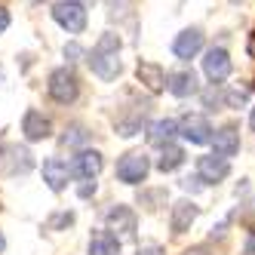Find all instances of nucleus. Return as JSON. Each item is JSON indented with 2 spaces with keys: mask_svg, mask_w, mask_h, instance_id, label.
Listing matches in <instances>:
<instances>
[{
  "mask_svg": "<svg viewBox=\"0 0 255 255\" xmlns=\"http://www.w3.org/2000/svg\"><path fill=\"white\" fill-rule=\"evenodd\" d=\"M86 62L93 68V74L102 77V80H117L120 71H123V62H120V37L111 31H105L99 43L93 46V52H86Z\"/></svg>",
  "mask_w": 255,
  "mask_h": 255,
  "instance_id": "1",
  "label": "nucleus"
},
{
  "mask_svg": "<svg viewBox=\"0 0 255 255\" xmlns=\"http://www.w3.org/2000/svg\"><path fill=\"white\" fill-rule=\"evenodd\" d=\"M46 93L56 105H74L77 96H80V80L74 74L71 65H62L49 74V83H46Z\"/></svg>",
  "mask_w": 255,
  "mask_h": 255,
  "instance_id": "2",
  "label": "nucleus"
},
{
  "mask_svg": "<svg viewBox=\"0 0 255 255\" xmlns=\"http://www.w3.org/2000/svg\"><path fill=\"white\" fill-rule=\"evenodd\" d=\"M151 172V160L144 151H129L117 160V178L123 185H141Z\"/></svg>",
  "mask_w": 255,
  "mask_h": 255,
  "instance_id": "3",
  "label": "nucleus"
},
{
  "mask_svg": "<svg viewBox=\"0 0 255 255\" xmlns=\"http://www.w3.org/2000/svg\"><path fill=\"white\" fill-rule=\"evenodd\" d=\"M52 19L68 34H83L86 31V6L80 0H59V3L52 6Z\"/></svg>",
  "mask_w": 255,
  "mask_h": 255,
  "instance_id": "4",
  "label": "nucleus"
},
{
  "mask_svg": "<svg viewBox=\"0 0 255 255\" xmlns=\"http://www.w3.org/2000/svg\"><path fill=\"white\" fill-rule=\"evenodd\" d=\"M231 71H234V62H231V56H228L225 46H212V49H206V56H203V74H206L215 86L222 83V80H228Z\"/></svg>",
  "mask_w": 255,
  "mask_h": 255,
  "instance_id": "5",
  "label": "nucleus"
},
{
  "mask_svg": "<svg viewBox=\"0 0 255 255\" xmlns=\"http://www.w3.org/2000/svg\"><path fill=\"white\" fill-rule=\"evenodd\" d=\"M178 135L191 141V144H209L212 138V126L203 114H185L178 120Z\"/></svg>",
  "mask_w": 255,
  "mask_h": 255,
  "instance_id": "6",
  "label": "nucleus"
},
{
  "mask_svg": "<svg viewBox=\"0 0 255 255\" xmlns=\"http://www.w3.org/2000/svg\"><path fill=\"white\" fill-rule=\"evenodd\" d=\"M31 166H34V160H31L28 148L6 144V148L0 151V172H3V175H25Z\"/></svg>",
  "mask_w": 255,
  "mask_h": 255,
  "instance_id": "7",
  "label": "nucleus"
},
{
  "mask_svg": "<svg viewBox=\"0 0 255 255\" xmlns=\"http://www.w3.org/2000/svg\"><path fill=\"white\" fill-rule=\"evenodd\" d=\"M200 52H203V31H200V28H185V31H181L178 37L172 40V56L181 59V62L197 59Z\"/></svg>",
  "mask_w": 255,
  "mask_h": 255,
  "instance_id": "8",
  "label": "nucleus"
},
{
  "mask_svg": "<svg viewBox=\"0 0 255 255\" xmlns=\"http://www.w3.org/2000/svg\"><path fill=\"white\" fill-rule=\"evenodd\" d=\"M231 175V163L215 157V154H206L197 160V178L203 181V185H218V181H225Z\"/></svg>",
  "mask_w": 255,
  "mask_h": 255,
  "instance_id": "9",
  "label": "nucleus"
},
{
  "mask_svg": "<svg viewBox=\"0 0 255 255\" xmlns=\"http://www.w3.org/2000/svg\"><path fill=\"white\" fill-rule=\"evenodd\" d=\"M212 154L215 157H222V160H231V157H237V151H240V129H237L234 123H228V126H222L212 138Z\"/></svg>",
  "mask_w": 255,
  "mask_h": 255,
  "instance_id": "10",
  "label": "nucleus"
},
{
  "mask_svg": "<svg viewBox=\"0 0 255 255\" xmlns=\"http://www.w3.org/2000/svg\"><path fill=\"white\" fill-rule=\"evenodd\" d=\"M43 181L49 185V191H56V194H62L65 188H68V178H71V166L62 160V157H46L43 160Z\"/></svg>",
  "mask_w": 255,
  "mask_h": 255,
  "instance_id": "11",
  "label": "nucleus"
},
{
  "mask_svg": "<svg viewBox=\"0 0 255 255\" xmlns=\"http://www.w3.org/2000/svg\"><path fill=\"white\" fill-rule=\"evenodd\" d=\"M22 135H25L28 141H43V138H49V135H52L49 117H43L37 108H28L25 117H22Z\"/></svg>",
  "mask_w": 255,
  "mask_h": 255,
  "instance_id": "12",
  "label": "nucleus"
},
{
  "mask_svg": "<svg viewBox=\"0 0 255 255\" xmlns=\"http://www.w3.org/2000/svg\"><path fill=\"white\" fill-rule=\"evenodd\" d=\"M197 215H200V206L194 203V200H178V203H172V212H169V228H172V234L191 231V225L197 222Z\"/></svg>",
  "mask_w": 255,
  "mask_h": 255,
  "instance_id": "13",
  "label": "nucleus"
},
{
  "mask_svg": "<svg viewBox=\"0 0 255 255\" xmlns=\"http://www.w3.org/2000/svg\"><path fill=\"white\" fill-rule=\"evenodd\" d=\"M102 166H105V160H102L99 151H80L74 160H71V175H77L80 181L83 178H96L102 172Z\"/></svg>",
  "mask_w": 255,
  "mask_h": 255,
  "instance_id": "14",
  "label": "nucleus"
},
{
  "mask_svg": "<svg viewBox=\"0 0 255 255\" xmlns=\"http://www.w3.org/2000/svg\"><path fill=\"white\" fill-rule=\"evenodd\" d=\"M105 222H108V231L114 237H117V231H120V237H135V212L129 206H114Z\"/></svg>",
  "mask_w": 255,
  "mask_h": 255,
  "instance_id": "15",
  "label": "nucleus"
},
{
  "mask_svg": "<svg viewBox=\"0 0 255 255\" xmlns=\"http://www.w3.org/2000/svg\"><path fill=\"white\" fill-rule=\"evenodd\" d=\"M135 74H138V80L144 83V89H148V93H154V96L166 89V71H163L160 65H154V62H138Z\"/></svg>",
  "mask_w": 255,
  "mask_h": 255,
  "instance_id": "16",
  "label": "nucleus"
},
{
  "mask_svg": "<svg viewBox=\"0 0 255 255\" xmlns=\"http://www.w3.org/2000/svg\"><path fill=\"white\" fill-rule=\"evenodd\" d=\"M166 89L175 96V99H188L194 93H200V86H197V74L194 71H175V74L166 77Z\"/></svg>",
  "mask_w": 255,
  "mask_h": 255,
  "instance_id": "17",
  "label": "nucleus"
},
{
  "mask_svg": "<svg viewBox=\"0 0 255 255\" xmlns=\"http://www.w3.org/2000/svg\"><path fill=\"white\" fill-rule=\"evenodd\" d=\"M178 135V123L172 117H163L157 123H151V129H148V141L157 144V148H163V144H172V138Z\"/></svg>",
  "mask_w": 255,
  "mask_h": 255,
  "instance_id": "18",
  "label": "nucleus"
},
{
  "mask_svg": "<svg viewBox=\"0 0 255 255\" xmlns=\"http://www.w3.org/2000/svg\"><path fill=\"white\" fill-rule=\"evenodd\" d=\"M120 252V237L111 231H96L89 237V255H117Z\"/></svg>",
  "mask_w": 255,
  "mask_h": 255,
  "instance_id": "19",
  "label": "nucleus"
},
{
  "mask_svg": "<svg viewBox=\"0 0 255 255\" xmlns=\"http://www.w3.org/2000/svg\"><path fill=\"white\" fill-rule=\"evenodd\" d=\"M181 163H185V148H178V144H163V151L157 157V169L160 172H175Z\"/></svg>",
  "mask_w": 255,
  "mask_h": 255,
  "instance_id": "20",
  "label": "nucleus"
},
{
  "mask_svg": "<svg viewBox=\"0 0 255 255\" xmlns=\"http://www.w3.org/2000/svg\"><path fill=\"white\" fill-rule=\"evenodd\" d=\"M89 135H93V132H89L83 123H71L65 129V135H62V144H65V148H83V144L89 141Z\"/></svg>",
  "mask_w": 255,
  "mask_h": 255,
  "instance_id": "21",
  "label": "nucleus"
},
{
  "mask_svg": "<svg viewBox=\"0 0 255 255\" xmlns=\"http://www.w3.org/2000/svg\"><path fill=\"white\" fill-rule=\"evenodd\" d=\"M246 102H249V89H231V93H225L228 108H246Z\"/></svg>",
  "mask_w": 255,
  "mask_h": 255,
  "instance_id": "22",
  "label": "nucleus"
},
{
  "mask_svg": "<svg viewBox=\"0 0 255 255\" xmlns=\"http://www.w3.org/2000/svg\"><path fill=\"white\" fill-rule=\"evenodd\" d=\"M203 105L209 108V111H215L218 105H225V93H222V89H215V83H212V89L203 93Z\"/></svg>",
  "mask_w": 255,
  "mask_h": 255,
  "instance_id": "23",
  "label": "nucleus"
},
{
  "mask_svg": "<svg viewBox=\"0 0 255 255\" xmlns=\"http://www.w3.org/2000/svg\"><path fill=\"white\" fill-rule=\"evenodd\" d=\"M74 225V212H56L49 218V228L52 231H62V228H71Z\"/></svg>",
  "mask_w": 255,
  "mask_h": 255,
  "instance_id": "24",
  "label": "nucleus"
},
{
  "mask_svg": "<svg viewBox=\"0 0 255 255\" xmlns=\"http://www.w3.org/2000/svg\"><path fill=\"white\" fill-rule=\"evenodd\" d=\"M86 56V49L80 46V43H68L65 46V59H68V65H74V62H80Z\"/></svg>",
  "mask_w": 255,
  "mask_h": 255,
  "instance_id": "25",
  "label": "nucleus"
},
{
  "mask_svg": "<svg viewBox=\"0 0 255 255\" xmlns=\"http://www.w3.org/2000/svg\"><path fill=\"white\" fill-rule=\"evenodd\" d=\"M99 191V185H96V178H83V185L77 188V197L80 200H89V197H93Z\"/></svg>",
  "mask_w": 255,
  "mask_h": 255,
  "instance_id": "26",
  "label": "nucleus"
},
{
  "mask_svg": "<svg viewBox=\"0 0 255 255\" xmlns=\"http://www.w3.org/2000/svg\"><path fill=\"white\" fill-rule=\"evenodd\" d=\"M135 255H166V249L157 246V243H148V246H138V252H135Z\"/></svg>",
  "mask_w": 255,
  "mask_h": 255,
  "instance_id": "27",
  "label": "nucleus"
},
{
  "mask_svg": "<svg viewBox=\"0 0 255 255\" xmlns=\"http://www.w3.org/2000/svg\"><path fill=\"white\" fill-rule=\"evenodd\" d=\"M181 255H215V252L209 246H191V249H185Z\"/></svg>",
  "mask_w": 255,
  "mask_h": 255,
  "instance_id": "28",
  "label": "nucleus"
},
{
  "mask_svg": "<svg viewBox=\"0 0 255 255\" xmlns=\"http://www.w3.org/2000/svg\"><path fill=\"white\" fill-rule=\"evenodd\" d=\"M243 255H255V228L249 231V237H246V246H243Z\"/></svg>",
  "mask_w": 255,
  "mask_h": 255,
  "instance_id": "29",
  "label": "nucleus"
},
{
  "mask_svg": "<svg viewBox=\"0 0 255 255\" xmlns=\"http://www.w3.org/2000/svg\"><path fill=\"white\" fill-rule=\"evenodd\" d=\"M6 28H9V12H6L3 6H0V34H3Z\"/></svg>",
  "mask_w": 255,
  "mask_h": 255,
  "instance_id": "30",
  "label": "nucleus"
},
{
  "mask_svg": "<svg viewBox=\"0 0 255 255\" xmlns=\"http://www.w3.org/2000/svg\"><path fill=\"white\" fill-rule=\"evenodd\" d=\"M249 126H252V132H255V108H252V114H249Z\"/></svg>",
  "mask_w": 255,
  "mask_h": 255,
  "instance_id": "31",
  "label": "nucleus"
},
{
  "mask_svg": "<svg viewBox=\"0 0 255 255\" xmlns=\"http://www.w3.org/2000/svg\"><path fill=\"white\" fill-rule=\"evenodd\" d=\"M3 246H6V240H3V234H0V252H3Z\"/></svg>",
  "mask_w": 255,
  "mask_h": 255,
  "instance_id": "32",
  "label": "nucleus"
},
{
  "mask_svg": "<svg viewBox=\"0 0 255 255\" xmlns=\"http://www.w3.org/2000/svg\"><path fill=\"white\" fill-rule=\"evenodd\" d=\"M234 3H237V0H234Z\"/></svg>",
  "mask_w": 255,
  "mask_h": 255,
  "instance_id": "33",
  "label": "nucleus"
}]
</instances>
